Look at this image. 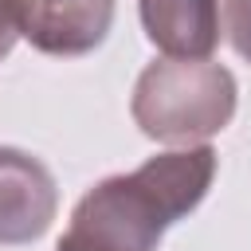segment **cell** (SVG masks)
<instances>
[{"label": "cell", "instance_id": "cell-4", "mask_svg": "<svg viewBox=\"0 0 251 251\" xmlns=\"http://www.w3.org/2000/svg\"><path fill=\"white\" fill-rule=\"evenodd\" d=\"M114 24V0H27L24 39L43 55H86Z\"/></svg>", "mask_w": 251, "mask_h": 251}, {"label": "cell", "instance_id": "cell-1", "mask_svg": "<svg viewBox=\"0 0 251 251\" xmlns=\"http://www.w3.org/2000/svg\"><path fill=\"white\" fill-rule=\"evenodd\" d=\"M212 176H216L212 145L157 153L133 173L98 180L75 204L71 227L122 251H157L161 235L208 196Z\"/></svg>", "mask_w": 251, "mask_h": 251}, {"label": "cell", "instance_id": "cell-6", "mask_svg": "<svg viewBox=\"0 0 251 251\" xmlns=\"http://www.w3.org/2000/svg\"><path fill=\"white\" fill-rule=\"evenodd\" d=\"M224 24H227V39H231L235 55L251 63V0H227Z\"/></svg>", "mask_w": 251, "mask_h": 251}, {"label": "cell", "instance_id": "cell-2", "mask_svg": "<svg viewBox=\"0 0 251 251\" xmlns=\"http://www.w3.org/2000/svg\"><path fill=\"white\" fill-rule=\"evenodd\" d=\"M235 94L231 71L212 59H157L137 75L129 114L153 141L192 145L231 122Z\"/></svg>", "mask_w": 251, "mask_h": 251}, {"label": "cell", "instance_id": "cell-8", "mask_svg": "<svg viewBox=\"0 0 251 251\" xmlns=\"http://www.w3.org/2000/svg\"><path fill=\"white\" fill-rule=\"evenodd\" d=\"M55 251H122V247H110V243H98V239H90V235H82V231H75V227H67Z\"/></svg>", "mask_w": 251, "mask_h": 251}, {"label": "cell", "instance_id": "cell-7", "mask_svg": "<svg viewBox=\"0 0 251 251\" xmlns=\"http://www.w3.org/2000/svg\"><path fill=\"white\" fill-rule=\"evenodd\" d=\"M24 4L27 0H0V59L24 35Z\"/></svg>", "mask_w": 251, "mask_h": 251}, {"label": "cell", "instance_id": "cell-3", "mask_svg": "<svg viewBox=\"0 0 251 251\" xmlns=\"http://www.w3.org/2000/svg\"><path fill=\"white\" fill-rule=\"evenodd\" d=\"M59 208L51 169L12 145H0V243L39 239Z\"/></svg>", "mask_w": 251, "mask_h": 251}, {"label": "cell", "instance_id": "cell-5", "mask_svg": "<svg viewBox=\"0 0 251 251\" xmlns=\"http://www.w3.org/2000/svg\"><path fill=\"white\" fill-rule=\"evenodd\" d=\"M141 27L169 59H208L220 43V0H137Z\"/></svg>", "mask_w": 251, "mask_h": 251}]
</instances>
